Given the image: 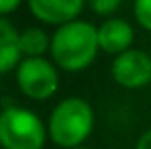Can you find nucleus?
<instances>
[{
	"instance_id": "nucleus-3",
	"label": "nucleus",
	"mask_w": 151,
	"mask_h": 149,
	"mask_svg": "<svg viewBox=\"0 0 151 149\" xmlns=\"http://www.w3.org/2000/svg\"><path fill=\"white\" fill-rule=\"evenodd\" d=\"M47 125L29 108L8 106L0 112V147L2 149H43Z\"/></svg>"
},
{
	"instance_id": "nucleus-6",
	"label": "nucleus",
	"mask_w": 151,
	"mask_h": 149,
	"mask_svg": "<svg viewBox=\"0 0 151 149\" xmlns=\"http://www.w3.org/2000/svg\"><path fill=\"white\" fill-rule=\"evenodd\" d=\"M29 10L35 19L57 29L80 19L84 10L82 0H29Z\"/></svg>"
},
{
	"instance_id": "nucleus-14",
	"label": "nucleus",
	"mask_w": 151,
	"mask_h": 149,
	"mask_svg": "<svg viewBox=\"0 0 151 149\" xmlns=\"http://www.w3.org/2000/svg\"><path fill=\"white\" fill-rule=\"evenodd\" d=\"M74 149H90V147H74Z\"/></svg>"
},
{
	"instance_id": "nucleus-13",
	"label": "nucleus",
	"mask_w": 151,
	"mask_h": 149,
	"mask_svg": "<svg viewBox=\"0 0 151 149\" xmlns=\"http://www.w3.org/2000/svg\"><path fill=\"white\" fill-rule=\"evenodd\" d=\"M135 149H151V129H147V131L137 139Z\"/></svg>"
},
{
	"instance_id": "nucleus-5",
	"label": "nucleus",
	"mask_w": 151,
	"mask_h": 149,
	"mask_svg": "<svg viewBox=\"0 0 151 149\" xmlns=\"http://www.w3.org/2000/svg\"><path fill=\"white\" fill-rule=\"evenodd\" d=\"M112 80L127 90H139L151 82V55L143 49H129L112 59Z\"/></svg>"
},
{
	"instance_id": "nucleus-12",
	"label": "nucleus",
	"mask_w": 151,
	"mask_h": 149,
	"mask_svg": "<svg viewBox=\"0 0 151 149\" xmlns=\"http://www.w3.org/2000/svg\"><path fill=\"white\" fill-rule=\"evenodd\" d=\"M19 6H21V2H19V0H0V17H2V19H6V14L14 12Z\"/></svg>"
},
{
	"instance_id": "nucleus-7",
	"label": "nucleus",
	"mask_w": 151,
	"mask_h": 149,
	"mask_svg": "<svg viewBox=\"0 0 151 149\" xmlns=\"http://www.w3.org/2000/svg\"><path fill=\"white\" fill-rule=\"evenodd\" d=\"M133 41H135V31L125 19L112 17L98 27V45L104 53H110L116 57L131 49Z\"/></svg>"
},
{
	"instance_id": "nucleus-10",
	"label": "nucleus",
	"mask_w": 151,
	"mask_h": 149,
	"mask_svg": "<svg viewBox=\"0 0 151 149\" xmlns=\"http://www.w3.org/2000/svg\"><path fill=\"white\" fill-rule=\"evenodd\" d=\"M133 14L139 27L151 33V0H137L133 4Z\"/></svg>"
},
{
	"instance_id": "nucleus-11",
	"label": "nucleus",
	"mask_w": 151,
	"mask_h": 149,
	"mask_svg": "<svg viewBox=\"0 0 151 149\" xmlns=\"http://www.w3.org/2000/svg\"><path fill=\"white\" fill-rule=\"evenodd\" d=\"M90 8H92L96 14H100V17L112 19V14L121 8V0H94V2L90 4Z\"/></svg>"
},
{
	"instance_id": "nucleus-1",
	"label": "nucleus",
	"mask_w": 151,
	"mask_h": 149,
	"mask_svg": "<svg viewBox=\"0 0 151 149\" xmlns=\"http://www.w3.org/2000/svg\"><path fill=\"white\" fill-rule=\"evenodd\" d=\"M51 59L63 72H82L98 55V27L78 19L51 35Z\"/></svg>"
},
{
	"instance_id": "nucleus-2",
	"label": "nucleus",
	"mask_w": 151,
	"mask_h": 149,
	"mask_svg": "<svg viewBox=\"0 0 151 149\" xmlns=\"http://www.w3.org/2000/svg\"><path fill=\"white\" fill-rule=\"evenodd\" d=\"M94 129V110L90 102L80 96L63 98L49 114L47 135L61 149L82 147L84 141L92 135Z\"/></svg>"
},
{
	"instance_id": "nucleus-9",
	"label": "nucleus",
	"mask_w": 151,
	"mask_h": 149,
	"mask_svg": "<svg viewBox=\"0 0 151 149\" xmlns=\"http://www.w3.org/2000/svg\"><path fill=\"white\" fill-rule=\"evenodd\" d=\"M19 47L25 57H43L51 49V37L41 27H29L19 33Z\"/></svg>"
},
{
	"instance_id": "nucleus-4",
	"label": "nucleus",
	"mask_w": 151,
	"mask_h": 149,
	"mask_svg": "<svg viewBox=\"0 0 151 149\" xmlns=\"http://www.w3.org/2000/svg\"><path fill=\"white\" fill-rule=\"evenodd\" d=\"M17 84L31 100H47L59 88L57 66L45 57H23L17 68Z\"/></svg>"
},
{
	"instance_id": "nucleus-8",
	"label": "nucleus",
	"mask_w": 151,
	"mask_h": 149,
	"mask_svg": "<svg viewBox=\"0 0 151 149\" xmlns=\"http://www.w3.org/2000/svg\"><path fill=\"white\" fill-rule=\"evenodd\" d=\"M21 57L23 53L19 47V31L8 19L0 17V74L19 68V63L23 61Z\"/></svg>"
}]
</instances>
